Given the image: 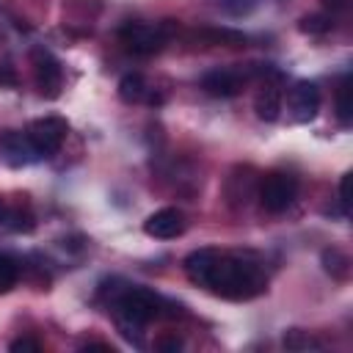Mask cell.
<instances>
[{
  "label": "cell",
  "instance_id": "obj_2",
  "mask_svg": "<svg viewBox=\"0 0 353 353\" xmlns=\"http://www.w3.org/2000/svg\"><path fill=\"white\" fill-rule=\"evenodd\" d=\"M176 25L174 19H163L157 25H146V22H127L121 30H119V39L121 44L135 52V55H154L163 50V44L174 36Z\"/></svg>",
  "mask_w": 353,
  "mask_h": 353
},
{
  "label": "cell",
  "instance_id": "obj_16",
  "mask_svg": "<svg viewBox=\"0 0 353 353\" xmlns=\"http://www.w3.org/2000/svg\"><path fill=\"white\" fill-rule=\"evenodd\" d=\"M19 279V262L8 254H0V295L8 292Z\"/></svg>",
  "mask_w": 353,
  "mask_h": 353
},
{
  "label": "cell",
  "instance_id": "obj_22",
  "mask_svg": "<svg viewBox=\"0 0 353 353\" xmlns=\"http://www.w3.org/2000/svg\"><path fill=\"white\" fill-rule=\"evenodd\" d=\"M339 207H342V212L350 210V174H345L339 179Z\"/></svg>",
  "mask_w": 353,
  "mask_h": 353
},
{
  "label": "cell",
  "instance_id": "obj_6",
  "mask_svg": "<svg viewBox=\"0 0 353 353\" xmlns=\"http://www.w3.org/2000/svg\"><path fill=\"white\" fill-rule=\"evenodd\" d=\"M33 77H36V88L41 91V97L55 99L61 94L63 69H61L58 58L50 55L47 50H33Z\"/></svg>",
  "mask_w": 353,
  "mask_h": 353
},
{
  "label": "cell",
  "instance_id": "obj_7",
  "mask_svg": "<svg viewBox=\"0 0 353 353\" xmlns=\"http://www.w3.org/2000/svg\"><path fill=\"white\" fill-rule=\"evenodd\" d=\"M287 108H290L292 121H298V124L312 121L317 116V110H320V88L314 83H309V80H298L290 88Z\"/></svg>",
  "mask_w": 353,
  "mask_h": 353
},
{
  "label": "cell",
  "instance_id": "obj_10",
  "mask_svg": "<svg viewBox=\"0 0 353 353\" xmlns=\"http://www.w3.org/2000/svg\"><path fill=\"white\" fill-rule=\"evenodd\" d=\"M276 80V77H273ZM265 83L262 88H259V94H256V99H254V110H256V116L262 119V121H276L279 116H281V88H279V83Z\"/></svg>",
  "mask_w": 353,
  "mask_h": 353
},
{
  "label": "cell",
  "instance_id": "obj_13",
  "mask_svg": "<svg viewBox=\"0 0 353 353\" xmlns=\"http://www.w3.org/2000/svg\"><path fill=\"white\" fill-rule=\"evenodd\" d=\"M323 268H325V273H328L331 279H336V281H345V279L350 276V259H347V254H342L339 248H325V251H323Z\"/></svg>",
  "mask_w": 353,
  "mask_h": 353
},
{
  "label": "cell",
  "instance_id": "obj_11",
  "mask_svg": "<svg viewBox=\"0 0 353 353\" xmlns=\"http://www.w3.org/2000/svg\"><path fill=\"white\" fill-rule=\"evenodd\" d=\"M36 226V218L30 212V204L25 201V196L19 201H8V221H6V229L11 232H33Z\"/></svg>",
  "mask_w": 353,
  "mask_h": 353
},
{
  "label": "cell",
  "instance_id": "obj_17",
  "mask_svg": "<svg viewBox=\"0 0 353 353\" xmlns=\"http://www.w3.org/2000/svg\"><path fill=\"white\" fill-rule=\"evenodd\" d=\"M336 116L345 127L350 124V77H342V83L336 88Z\"/></svg>",
  "mask_w": 353,
  "mask_h": 353
},
{
  "label": "cell",
  "instance_id": "obj_1",
  "mask_svg": "<svg viewBox=\"0 0 353 353\" xmlns=\"http://www.w3.org/2000/svg\"><path fill=\"white\" fill-rule=\"evenodd\" d=\"M185 273L193 284L229 301L256 298L268 287V276L254 259L237 254H221L218 248L190 251L185 256Z\"/></svg>",
  "mask_w": 353,
  "mask_h": 353
},
{
  "label": "cell",
  "instance_id": "obj_26",
  "mask_svg": "<svg viewBox=\"0 0 353 353\" xmlns=\"http://www.w3.org/2000/svg\"><path fill=\"white\" fill-rule=\"evenodd\" d=\"M323 3H325L331 11H342V8H345V0H323Z\"/></svg>",
  "mask_w": 353,
  "mask_h": 353
},
{
  "label": "cell",
  "instance_id": "obj_23",
  "mask_svg": "<svg viewBox=\"0 0 353 353\" xmlns=\"http://www.w3.org/2000/svg\"><path fill=\"white\" fill-rule=\"evenodd\" d=\"M14 83H17V74L8 66H0V85H14Z\"/></svg>",
  "mask_w": 353,
  "mask_h": 353
},
{
  "label": "cell",
  "instance_id": "obj_15",
  "mask_svg": "<svg viewBox=\"0 0 353 353\" xmlns=\"http://www.w3.org/2000/svg\"><path fill=\"white\" fill-rule=\"evenodd\" d=\"M281 342L287 350H320V342L309 331H301V328H290Z\"/></svg>",
  "mask_w": 353,
  "mask_h": 353
},
{
  "label": "cell",
  "instance_id": "obj_25",
  "mask_svg": "<svg viewBox=\"0 0 353 353\" xmlns=\"http://www.w3.org/2000/svg\"><path fill=\"white\" fill-rule=\"evenodd\" d=\"M6 221H8V199L0 196V226L6 229Z\"/></svg>",
  "mask_w": 353,
  "mask_h": 353
},
{
  "label": "cell",
  "instance_id": "obj_4",
  "mask_svg": "<svg viewBox=\"0 0 353 353\" xmlns=\"http://www.w3.org/2000/svg\"><path fill=\"white\" fill-rule=\"evenodd\" d=\"M298 196V179L287 171H273L259 185V201L268 212H284Z\"/></svg>",
  "mask_w": 353,
  "mask_h": 353
},
{
  "label": "cell",
  "instance_id": "obj_24",
  "mask_svg": "<svg viewBox=\"0 0 353 353\" xmlns=\"http://www.w3.org/2000/svg\"><path fill=\"white\" fill-rule=\"evenodd\" d=\"M83 350H105V353H113V347L105 345V342H88V345H83Z\"/></svg>",
  "mask_w": 353,
  "mask_h": 353
},
{
  "label": "cell",
  "instance_id": "obj_18",
  "mask_svg": "<svg viewBox=\"0 0 353 353\" xmlns=\"http://www.w3.org/2000/svg\"><path fill=\"white\" fill-rule=\"evenodd\" d=\"M298 28L303 33H325V30H331V17H325V14H309V17H303L298 22Z\"/></svg>",
  "mask_w": 353,
  "mask_h": 353
},
{
  "label": "cell",
  "instance_id": "obj_19",
  "mask_svg": "<svg viewBox=\"0 0 353 353\" xmlns=\"http://www.w3.org/2000/svg\"><path fill=\"white\" fill-rule=\"evenodd\" d=\"M154 347L163 350V353H176V350L182 347V339H179L176 334H163V336L154 339Z\"/></svg>",
  "mask_w": 353,
  "mask_h": 353
},
{
  "label": "cell",
  "instance_id": "obj_14",
  "mask_svg": "<svg viewBox=\"0 0 353 353\" xmlns=\"http://www.w3.org/2000/svg\"><path fill=\"white\" fill-rule=\"evenodd\" d=\"M201 36L212 44H226V47H245V41H248L245 33L232 30V28H210V30H201Z\"/></svg>",
  "mask_w": 353,
  "mask_h": 353
},
{
  "label": "cell",
  "instance_id": "obj_20",
  "mask_svg": "<svg viewBox=\"0 0 353 353\" xmlns=\"http://www.w3.org/2000/svg\"><path fill=\"white\" fill-rule=\"evenodd\" d=\"M254 3H256V0H221V6H223L229 14H234V17L248 14V11L254 8Z\"/></svg>",
  "mask_w": 353,
  "mask_h": 353
},
{
  "label": "cell",
  "instance_id": "obj_21",
  "mask_svg": "<svg viewBox=\"0 0 353 353\" xmlns=\"http://www.w3.org/2000/svg\"><path fill=\"white\" fill-rule=\"evenodd\" d=\"M44 345L39 342V339H30V336H19V339H14L11 345H8V350H14V353H19V350H33V353H39Z\"/></svg>",
  "mask_w": 353,
  "mask_h": 353
},
{
  "label": "cell",
  "instance_id": "obj_9",
  "mask_svg": "<svg viewBox=\"0 0 353 353\" xmlns=\"http://www.w3.org/2000/svg\"><path fill=\"white\" fill-rule=\"evenodd\" d=\"M0 146H3V157H6V163L14 165V168H19V165H30V163L41 160L39 152L33 149L28 132H8V135H3Z\"/></svg>",
  "mask_w": 353,
  "mask_h": 353
},
{
  "label": "cell",
  "instance_id": "obj_12",
  "mask_svg": "<svg viewBox=\"0 0 353 353\" xmlns=\"http://www.w3.org/2000/svg\"><path fill=\"white\" fill-rule=\"evenodd\" d=\"M119 97L124 99V102H143V99H149V85H146V80H143V74L141 72H130V74H124L121 80H119Z\"/></svg>",
  "mask_w": 353,
  "mask_h": 353
},
{
  "label": "cell",
  "instance_id": "obj_8",
  "mask_svg": "<svg viewBox=\"0 0 353 353\" xmlns=\"http://www.w3.org/2000/svg\"><path fill=\"white\" fill-rule=\"evenodd\" d=\"M143 232L149 237H157V240H171V237H179L185 232V215L174 207H163L157 212H152L146 221H143Z\"/></svg>",
  "mask_w": 353,
  "mask_h": 353
},
{
  "label": "cell",
  "instance_id": "obj_5",
  "mask_svg": "<svg viewBox=\"0 0 353 353\" xmlns=\"http://www.w3.org/2000/svg\"><path fill=\"white\" fill-rule=\"evenodd\" d=\"M66 132H69V124L61 116H44L28 127V138H30L33 149L39 152V157L55 154L61 149V143L66 141Z\"/></svg>",
  "mask_w": 353,
  "mask_h": 353
},
{
  "label": "cell",
  "instance_id": "obj_3",
  "mask_svg": "<svg viewBox=\"0 0 353 353\" xmlns=\"http://www.w3.org/2000/svg\"><path fill=\"white\" fill-rule=\"evenodd\" d=\"M256 74L268 77V74H273V69H268V63L259 66V69H251V66H243V69H212V72H207L201 77V88L207 94H212V97H234Z\"/></svg>",
  "mask_w": 353,
  "mask_h": 353
}]
</instances>
